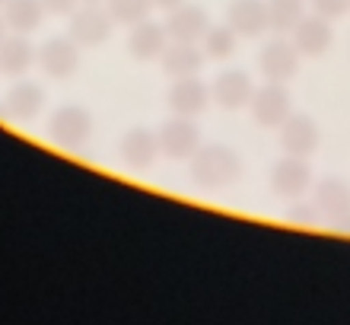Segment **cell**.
<instances>
[{"instance_id": "1", "label": "cell", "mask_w": 350, "mask_h": 325, "mask_svg": "<svg viewBox=\"0 0 350 325\" xmlns=\"http://www.w3.org/2000/svg\"><path fill=\"white\" fill-rule=\"evenodd\" d=\"M188 176L201 192H226V188L239 182L242 159L232 147L211 144V147H201L191 157V172Z\"/></svg>"}, {"instance_id": "2", "label": "cell", "mask_w": 350, "mask_h": 325, "mask_svg": "<svg viewBox=\"0 0 350 325\" xmlns=\"http://www.w3.org/2000/svg\"><path fill=\"white\" fill-rule=\"evenodd\" d=\"M92 115L83 105H61L48 118V138L61 150H83L92 140Z\"/></svg>"}, {"instance_id": "3", "label": "cell", "mask_w": 350, "mask_h": 325, "mask_svg": "<svg viewBox=\"0 0 350 325\" xmlns=\"http://www.w3.org/2000/svg\"><path fill=\"white\" fill-rule=\"evenodd\" d=\"M111 29H115V19L105 3H80L70 13V38L80 48H96L109 42Z\"/></svg>"}, {"instance_id": "4", "label": "cell", "mask_w": 350, "mask_h": 325, "mask_svg": "<svg viewBox=\"0 0 350 325\" xmlns=\"http://www.w3.org/2000/svg\"><path fill=\"white\" fill-rule=\"evenodd\" d=\"M267 185L277 198L284 201H299V198L312 188V169H309V159L303 157H280L271 166V176H267Z\"/></svg>"}, {"instance_id": "5", "label": "cell", "mask_w": 350, "mask_h": 325, "mask_svg": "<svg viewBox=\"0 0 350 325\" xmlns=\"http://www.w3.org/2000/svg\"><path fill=\"white\" fill-rule=\"evenodd\" d=\"M249 112L258 128H265V131L280 128V125L293 115V99H290L286 83H267L265 80V86H258L255 96H252Z\"/></svg>"}, {"instance_id": "6", "label": "cell", "mask_w": 350, "mask_h": 325, "mask_svg": "<svg viewBox=\"0 0 350 325\" xmlns=\"http://www.w3.org/2000/svg\"><path fill=\"white\" fill-rule=\"evenodd\" d=\"M36 64L51 80H70L80 70V45L70 36H55L36 51Z\"/></svg>"}, {"instance_id": "7", "label": "cell", "mask_w": 350, "mask_h": 325, "mask_svg": "<svg viewBox=\"0 0 350 325\" xmlns=\"http://www.w3.org/2000/svg\"><path fill=\"white\" fill-rule=\"evenodd\" d=\"M299 57L303 55L296 51L293 38L277 36L261 48L258 67H261V74H265L267 83H290L296 77V70H299Z\"/></svg>"}, {"instance_id": "8", "label": "cell", "mask_w": 350, "mask_h": 325, "mask_svg": "<svg viewBox=\"0 0 350 325\" xmlns=\"http://www.w3.org/2000/svg\"><path fill=\"white\" fill-rule=\"evenodd\" d=\"M159 134V150L163 157L169 159H191L198 150H201V131L194 125V118H182V115H172V118L157 131Z\"/></svg>"}, {"instance_id": "9", "label": "cell", "mask_w": 350, "mask_h": 325, "mask_svg": "<svg viewBox=\"0 0 350 325\" xmlns=\"http://www.w3.org/2000/svg\"><path fill=\"white\" fill-rule=\"evenodd\" d=\"M118 157L121 163L134 172H144V169H153L159 157H163V150H159V134L150 128H128L124 131V138L118 140Z\"/></svg>"}, {"instance_id": "10", "label": "cell", "mask_w": 350, "mask_h": 325, "mask_svg": "<svg viewBox=\"0 0 350 325\" xmlns=\"http://www.w3.org/2000/svg\"><path fill=\"white\" fill-rule=\"evenodd\" d=\"M277 131H280V150H284L286 157L309 159L315 150H319V144H322L319 125H315L309 115H303V112H293Z\"/></svg>"}, {"instance_id": "11", "label": "cell", "mask_w": 350, "mask_h": 325, "mask_svg": "<svg viewBox=\"0 0 350 325\" xmlns=\"http://www.w3.org/2000/svg\"><path fill=\"white\" fill-rule=\"evenodd\" d=\"M312 201H315V207H319V214H322L325 220L344 230V223L350 220V185L344 182V179L328 176V179H322V182H315L312 185Z\"/></svg>"}, {"instance_id": "12", "label": "cell", "mask_w": 350, "mask_h": 325, "mask_svg": "<svg viewBox=\"0 0 350 325\" xmlns=\"http://www.w3.org/2000/svg\"><path fill=\"white\" fill-rule=\"evenodd\" d=\"M211 86L204 83L201 77H182V80H172L166 93V105L172 115H182V118H198L207 105H211Z\"/></svg>"}, {"instance_id": "13", "label": "cell", "mask_w": 350, "mask_h": 325, "mask_svg": "<svg viewBox=\"0 0 350 325\" xmlns=\"http://www.w3.org/2000/svg\"><path fill=\"white\" fill-rule=\"evenodd\" d=\"M255 90H258V86L252 83V77L245 74V70L230 67V70H223V74L211 83V99L226 112H239L252 103Z\"/></svg>"}, {"instance_id": "14", "label": "cell", "mask_w": 350, "mask_h": 325, "mask_svg": "<svg viewBox=\"0 0 350 325\" xmlns=\"http://www.w3.org/2000/svg\"><path fill=\"white\" fill-rule=\"evenodd\" d=\"M293 38L296 51L303 57H322L334 42V29H332V19L319 16V13H309L296 23V29L290 32Z\"/></svg>"}, {"instance_id": "15", "label": "cell", "mask_w": 350, "mask_h": 325, "mask_svg": "<svg viewBox=\"0 0 350 325\" xmlns=\"http://www.w3.org/2000/svg\"><path fill=\"white\" fill-rule=\"evenodd\" d=\"M169 32L166 23H153V19H144L137 26H131L128 36V51L134 61H159L163 51L169 48Z\"/></svg>"}, {"instance_id": "16", "label": "cell", "mask_w": 350, "mask_h": 325, "mask_svg": "<svg viewBox=\"0 0 350 325\" xmlns=\"http://www.w3.org/2000/svg\"><path fill=\"white\" fill-rule=\"evenodd\" d=\"M159 61H163V74L172 77V80H182V77L201 74L207 55H204L201 42H169V48L163 51Z\"/></svg>"}, {"instance_id": "17", "label": "cell", "mask_w": 350, "mask_h": 325, "mask_svg": "<svg viewBox=\"0 0 350 325\" xmlns=\"http://www.w3.org/2000/svg\"><path fill=\"white\" fill-rule=\"evenodd\" d=\"M226 23L239 38H258L265 36L271 23H267V0H232Z\"/></svg>"}, {"instance_id": "18", "label": "cell", "mask_w": 350, "mask_h": 325, "mask_svg": "<svg viewBox=\"0 0 350 325\" xmlns=\"http://www.w3.org/2000/svg\"><path fill=\"white\" fill-rule=\"evenodd\" d=\"M45 86L32 83V80H19L7 96H3V115L16 121H32L45 105Z\"/></svg>"}, {"instance_id": "19", "label": "cell", "mask_w": 350, "mask_h": 325, "mask_svg": "<svg viewBox=\"0 0 350 325\" xmlns=\"http://www.w3.org/2000/svg\"><path fill=\"white\" fill-rule=\"evenodd\" d=\"M207 29H211V19L194 3H182L166 16V32L172 42H201Z\"/></svg>"}, {"instance_id": "20", "label": "cell", "mask_w": 350, "mask_h": 325, "mask_svg": "<svg viewBox=\"0 0 350 325\" xmlns=\"http://www.w3.org/2000/svg\"><path fill=\"white\" fill-rule=\"evenodd\" d=\"M36 64V45L19 32H10L0 42V74L7 77H23L29 67Z\"/></svg>"}, {"instance_id": "21", "label": "cell", "mask_w": 350, "mask_h": 325, "mask_svg": "<svg viewBox=\"0 0 350 325\" xmlns=\"http://www.w3.org/2000/svg\"><path fill=\"white\" fill-rule=\"evenodd\" d=\"M3 23H7L10 32H19V36H29V32H36L42 26V0H7L3 3Z\"/></svg>"}, {"instance_id": "22", "label": "cell", "mask_w": 350, "mask_h": 325, "mask_svg": "<svg viewBox=\"0 0 350 325\" xmlns=\"http://www.w3.org/2000/svg\"><path fill=\"white\" fill-rule=\"evenodd\" d=\"M201 48H204V55H207V61H230L236 55V48H239V36L232 32L230 23L211 26L201 38Z\"/></svg>"}, {"instance_id": "23", "label": "cell", "mask_w": 350, "mask_h": 325, "mask_svg": "<svg viewBox=\"0 0 350 325\" xmlns=\"http://www.w3.org/2000/svg\"><path fill=\"white\" fill-rule=\"evenodd\" d=\"M303 16H306V0H267V23H271L277 36L293 32Z\"/></svg>"}, {"instance_id": "24", "label": "cell", "mask_w": 350, "mask_h": 325, "mask_svg": "<svg viewBox=\"0 0 350 325\" xmlns=\"http://www.w3.org/2000/svg\"><path fill=\"white\" fill-rule=\"evenodd\" d=\"M105 7H109L111 19L118 23V26H137L144 19H150L153 13V0H105Z\"/></svg>"}, {"instance_id": "25", "label": "cell", "mask_w": 350, "mask_h": 325, "mask_svg": "<svg viewBox=\"0 0 350 325\" xmlns=\"http://www.w3.org/2000/svg\"><path fill=\"white\" fill-rule=\"evenodd\" d=\"M286 220L293 223H306V226H312V223L322 220V214H319V207H315V201H296L290 211H286Z\"/></svg>"}, {"instance_id": "26", "label": "cell", "mask_w": 350, "mask_h": 325, "mask_svg": "<svg viewBox=\"0 0 350 325\" xmlns=\"http://www.w3.org/2000/svg\"><path fill=\"white\" fill-rule=\"evenodd\" d=\"M309 3H312V13L325 19H338L350 10V0H309Z\"/></svg>"}, {"instance_id": "27", "label": "cell", "mask_w": 350, "mask_h": 325, "mask_svg": "<svg viewBox=\"0 0 350 325\" xmlns=\"http://www.w3.org/2000/svg\"><path fill=\"white\" fill-rule=\"evenodd\" d=\"M42 7H45V13H55V16H70L80 7V0H42Z\"/></svg>"}, {"instance_id": "28", "label": "cell", "mask_w": 350, "mask_h": 325, "mask_svg": "<svg viewBox=\"0 0 350 325\" xmlns=\"http://www.w3.org/2000/svg\"><path fill=\"white\" fill-rule=\"evenodd\" d=\"M182 3H188V0H153V7H157V10H166V13H172V10L182 7Z\"/></svg>"}, {"instance_id": "29", "label": "cell", "mask_w": 350, "mask_h": 325, "mask_svg": "<svg viewBox=\"0 0 350 325\" xmlns=\"http://www.w3.org/2000/svg\"><path fill=\"white\" fill-rule=\"evenodd\" d=\"M7 32H10V29H7V23H3V13H0V42L7 38Z\"/></svg>"}, {"instance_id": "30", "label": "cell", "mask_w": 350, "mask_h": 325, "mask_svg": "<svg viewBox=\"0 0 350 325\" xmlns=\"http://www.w3.org/2000/svg\"><path fill=\"white\" fill-rule=\"evenodd\" d=\"M80 3H105V0H80Z\"/></svg>"}, {"instance_id": "31", "label": "cell", "mask_w": 350, "mask_h": 325, "mask_svg": "<svg viewBox=\"0 0 350 325\" xmlns=\"http://www.w3.org/2000/svg\"><path fill=\"white\" fill-rule=\"evenodd\" d=\"M344 230H350V220H347V223H344Z\"/></svg>"}, {"instance_id": "32", "label": "cell", "mask_w": 350, "mask_h": 325, "mask_svg": "<svg viewBox=\"0 0 350 325\" xmlns=\"http://www.w3.org/2000/svg\"><path fill=\"white\" fill-rule=\"evenodd\" d=\"M3 3H7V0H0V10H3Z\"/></svg>"}]
</instances>
